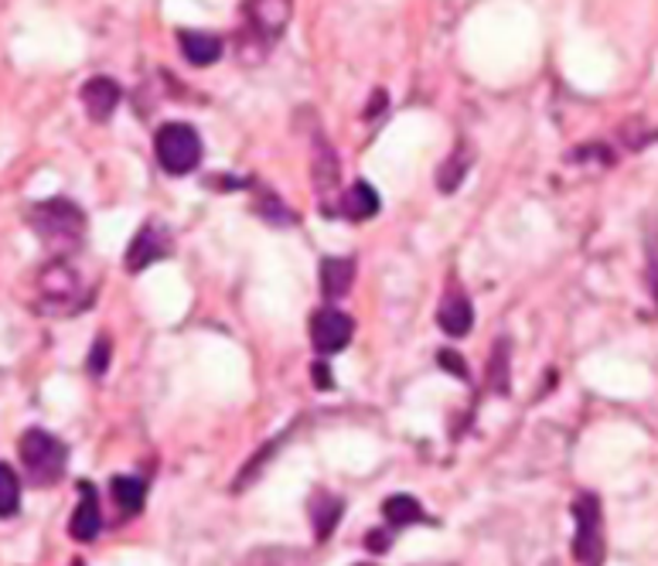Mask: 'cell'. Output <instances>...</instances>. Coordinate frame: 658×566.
<instances>
[{"label":"cell","mask_w":658,"mask_h":566,"mask_svg":"<svg viewBox=\"0 0 658 566\" xmlns=\"http://www.w3.org/2000/svg\"><path fill=\"white\" fill-rule=\"evenodd\" d=\"M92 301V284L72 256H52L35 274L38 314H79Z\"/></svg>","instance_id":"cell-1"},{"label":"cell","mask_w":658,"mask_h":566,"mask_svg":"<svg viewBox=\"0 0 658 566\" xmlns=\"http://www.w3.org/2000/svg\"><path fill=\"white\" fill-rule=\"evenodd\" d=\"M28 226L55 256H72L86 242V212L68 199H45L28 209Z\"/></svg>","instance_id":"cell-2"},{"label":"cell","mask_w":658,"mask_h":566,"mask_svg":"<svg viewBox=\"0 0 658 566\" xmlns=\"http://www.w3.org/2000/svg\"><path fill=\"white\" fill-rule=\"evenodd\" d=\"M17 454L24 464V475H28V481L35 488H48V485L62 481L65 464H68V448L59 437H52L48 430H28V433H21Z\"/></svg>","instance_id":"cell-3"},{"label":"cell","mask_w":658,"mask_h":566,"mask_svg":"<svg viewBox=\"0 0 658 566\" xmlns=\"http://www.w3.org/2000/svg\"><path fill=\"white\" fill-rule=\"evenodd\" d=\"M154 154L167 175H191L202 164V137L188 123H164L154 137Z\"/></svg>","instance_id":"cell-4"},{"label":"cell","mask_w":658,"mask_h":566,"mask_svg":"<svg viewBox=\"0 0 658 566\" xmlns=\"http://www.w3.org/2000/svg\"><path fill=\"white\" fill-rule=\"evenodd\" d=\"M573 519H577V536H573V556L580 566H600L604 559V515H600V499L583 491L573 502Z\"/></svg>","instance_id":"cell-5"},{"label":"cell","mask_w":658,"mask_h":566,"mask_svg":"<svg viewBox=\"0 0 658 566\" xmlns=\"http://www.w3.org/2000/svg\"><path fill=\"white\" fill-rule=\"evenodd\" d=\"M355 335V322L338 307H318L311 317V341L321 355L341 352Z\"/></svg>","instance_id":"cell-6"},{"label":"cell","mask_w":658,"mask_h":566,"mask_svg":"<svg viewBox=\"0 0 658 566\" xmlns=\"http://www.w3.org/2000/svg\"><path fill=\"white\" fill-rule=\"evenodd\" d=\"M242 14H246L250 32L270 45L287 32L290 14H294V0H246Z\"/></svg>","instance_id":"cell-7"},{"label":"cell","mask_w":658,"mask_h":566,"mask_svg":"<svg viewBox=\"0 0 658 566\" xmlns=\"http://www.w3.org/2000/svg\"><path fill=\"white\" fill-rule=\"evenodd\" d=\"M170 250H175V242H170V232H167L161 223H148V226L137 229L134 242L127 246L124 266L130 269V274H140V269H148V266L167 260Z\"/></svg>","instance_id":"cell-8"},{"label":"cell","mask_w":658,"mask_h":566,"mask_svg":"<svg viewBox=\"0 0 658 566\" xmlns=\"http://www.w3.org/2000/svg\"><path fill=\"white\" fill-rule=\"evenodd\" d=\"M436 325H441L444 335L451 338H465L474 325V307H471V298L457 284L447 287L441 307H436Z\"/></svg>","instance_id":"cell-9"},{"label":"cell","mask_w":658,"mask_h":566,"mask_svg":"<svg viewBox=\"0 0 658 566\" xmlns=\"http://www.w3.org/2000/svg\"><path fill=\"white\" fill-rule=\"evenodd\" d=\"M79 505L72 512V523H68V532L76 543H92L96 536L103 529V512H100V495H96V488L89 481H79Z\"/></svg>","instance_id":"cell-10"},{"label":"cell","mask_w":658,"mask_h":566,"mask_svg":"<svg viewBox=\"0 0 658 566\" xmlns=\"http://www.w3.org/2000/svg\"><path fill=\"white\" fill-rule=\"evenodd\" d=\"M83 106H86V113H89V120H96V123H106L110 116H113V110L119 106V86L110 79V76H96V79H89L86 86H83Z\"/></svg>","instance_id":"cell-11"},{"label":"cell","mask_w":658,"mask_h":566,"mask_svg":"<svg viewBox=\"0 0 658 566\" xmlns=\"http://www.w3.org/2000/svg\"><path fill=\"white\" fill-rule=\"evenodd\" d=\"M318 280H321V293L328 301L345 298L355 284V260L352 256H325L318 266Z\"/></svg>","instance_id":"cell-12"},{"label":"cell","mask_w":658,"mask_h":566,"mask_svg":"<svg viewBox=\"0 0 658 566\" xmlns=\"http://www.w3.org/2000/svg\"><path fill=\"white\" fill-rule=\"evenodd\" d=\"M178 45L188 65L205 68L223 59V38L212 32H178Z\"/></svg>","instance_id":"cell-13"},{"label":"cell","mask_w":658,"mask_h":566,"mask_svg":"<svg viewBox=\"0 0 658 566\" xmlns=\"http://www.w3.org/2000/svg\"><path fill=\"white\" fill-rule=\"evenodd\" d=\"M307 512H311L314 539H318V543H325V539H331V532L338 529L341 515H345V502H341L338 495H331V491H318V495L311 499Z\"/></svg>","instance_id":"cell-14"},{"label":"cell","mask_w":658,"mask_h":566,"mask_svg":"<svg viewBox=\"0 0 658 566\" xmlns=\"http://www.w3.org/2000/svg\"><path fill=\"white\" fill-rule=\"evenodd\" d=\"M379 212V191L365 181H355L345 194H341V215L352 218V223H365Z\"/></svg>","instance_id":"cell-15"},{"label":"cell","mask_w":658,"mask_h":566,"mask_svg":"<svg viewBox=\"0 0 658 566\" xmlns=\"http://www.w3.org/2000/svg\"><path fill=\"white\" fill-rule=\"evenodd\" d=\"M110 495L124 515H137L143 508V502H148V481L134 478V475H116L110 481Z\"/></svg>","instance_id":"cell-16"},{"label":"cell","mask_w":658,"mask_h":566,"mask_svg":"<svg viewBox=\"0 0 658 566\" xmlns=\"http://www.w3.org/2000/svg\"><path fill=\"white\" fill-rule=\"evenodd\" d=\"M382 515L385 523L393 529H406V526H417V523H430V515L423 512V505L413 499V495H389L382 502Z\"/></svg>","instance_id":"cell-17"},{"label":"cell","mask_w":658,"mask_h":566,"mask_svg":"<svg viewBox=\"0 0 658 566\" xmlns=\"http://www.w3.org/2000/svg\"><path fill=\"white\" fill-rule=\"evenodd\" d=\"M334 185H338V161L331 147L318 137V143H314V188H318L321 199H328Z\"/></svg>","instance_id":"cell-18"},{"label":"cell","mask_w":658,"mask_h":566,"mask_svg":"<svg viewBox=\"0 0 658 566\" xmlns=\"http://www.w3.org/2000/svg\"><path fill=\"white\" fill-rule=\"evenodd\" d=\"M471 161H474L471 147H468V143H460L457 151L447 158V164H441V175H436V185H441V191H447V194L457 191L460 181H465V175H468Z\"/></svg>","instance_id":"cell-19"},{"label":"cell","mask_w":658,"mask_h":566,"mask_svg":"<svg viewBox=\"0 0 658 566\" xmlns=\"http://www.w3.org/2000/svg\"><path fill=\"white\" fill-rule=\"evenodd\" d=\"M239 566H304V553L287 546H260L242 556Z\"/></svg>","instance_id":"cell-20"},{"label":"cell","mask_w":658,"mask_h":566,"mask_svg":"<svg viewBox=\"0 0 658 566\" xmlns=\"http://www.w3.org/2000/svg\"><path fill=\"white\" fill-rule=\"evenodd\" d=\"M21 508V481L14 475V467L0 461V519H11Z\"/></svg>","instance_id":"cell-21"},{"label":"cell","mask_w":658,"mask_h":566,"mask_svg":"<svg viewBox=\"0 0 658 566\" xmlns=\"http://www.w3.org/2000/svg\"><path fill=\"white\" fill-rule=\"evenodd\" d=\"M106 365H110V338L100 335V338H96V344H92V352H89V373L103 376Z\"/></svg>","instance_id":"cell-22"},{"label":"cell","mask_w":658,"mask_h":566,"mask_svg":"<svg viewBox=\"0 0 658 566\" xmlns=\"http://www.w3.org/2000/svg\"><path fill=\"white\" fill-rule=\"evenodd\" d=\"M505 359H508V344L498 341V344H495V355H492V382H495L498 392L508 389V382H505Z\"/></svg>","instance_id":"cell-23"},{"label":"cell","mask_w":658,"mask_h":566,"mask_svg":"<svg viewBox=\"0 0 658 566\" xmlns=\"http://www.w3.org/2000/svg\"><path fill=\"white\" fill-rule=\"evenodd\" d=\"M436 362L444 365V373H451V376H457V379H468V376H471L468 365H465V359H460L457 352H451V349H444L441 355H436Z\"/></svg>","instance_id":"cell-24"},{"label":"cell","mask_w":658,"mask_h":566,"mask_svg":"<svg viewBox=\"0 0 658 566\" xmlns=\"http://www.w3.org/2000/svg\"><path fill=\"white\" fill-rule=\"evenodd\" d=\"M389 543H393V529H379V532H369V539H365V546H369L372 553H385Z\"/></svg>","instance_id":"cell-25"},{"label":"cell","mask_w":658,"mask_h":566,"mask_svg":"<svg viewBox=\"0 0 658 566\" xmlns=\"http://www.w3.org/2000/svg\"><path fill=\"white\" fill-rule=\"evenodd\" d=\"M311 379H314V386L331 389V386H334V379H331V365H328V362H314V368H311Z\"/></svg>","instance_id":"cell-26"},{"label":"cell","mask_w":658,"mask_h":566,"mask_svg":"<svg viewBox=\"0 0 658 566\" xmlns=\"http://www.w3.org/2000/svg\"><path fill=\"white\" fill-rule=\"evenodd\" d=\"M648 253H651V256H648V287H651L655 301H658V246H651Z\"/></svg>","instance_id":"cell-27"},{"label":"cell","mask_w":658,"mask_h":566,"mask_svg":"<svg viewBox=\"0 0 658 566\" xmlns=\"http://www.w3.org/2000/svg\"><path fill=\"white\" fill-rule=\"evenodd\" d=\"M355 566H376V563H355Z\"/></svg>","instance_id":"cell-28"},{"label":"cell","mask_w":658,"mask_h":566,"mask_svg":"<svg viewBox=\"0 0 658 566\" xmlns=\"http://www.w3.org/2000/svg\"><path fill=\"white\" fill-rule=\"evenodd\" d=\"M72 566H86V563H79V559H76V563H72Z\"/></svg>","instance_id":"cell-29"}]
</instances>
